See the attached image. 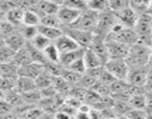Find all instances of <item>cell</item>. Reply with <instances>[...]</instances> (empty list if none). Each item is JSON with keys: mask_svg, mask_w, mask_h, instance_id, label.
<instances>
[{"mask_svg": "<svg viewBox=\"0 0 152 119\" xmlns=\"http://www.w3.org/2000/svg\"><path fill=\"white\" fill-rule=\"evenodd\" d=\"M70 119H76V117H71V118H70Z\"/></svg>", "mask_w": 152, "mask_h": 119, "instance_id": "obj_51", "label": "cell"}, {"mask_svg": "<svg viewBox=\"0 0 152 119\" xmlns=\"http://www.w3.org/2000/svg\"><path fill=\"white\" fill-rule=\"evenodd\" d=\"M68 69H70V70H72V71L77 73V74H80V75H84V74L87 73V68H86V64H84L83 57H82V58H80V60H77L76 62H74L71 65H69V67H68Z\"/></svg>", "mask_w": 152, "mask_h": 119, "instance_id": "obj_40", "label": "cell"}, {"mask_svg": "<svg viewBox=\"0 0 152 119\" xmlns=\"http://www.w3.org/2000/svg\"><path fill=\"white\" fill-rule=\"evenodd\" d=\"M0 119H20V117L18 114H15L14 112H10V113L0 115Z\"/></svg>", "mask_w": 152, "mask_h": 119, "instance_id": "obj_45", "label": "cell"}, {"mask_svg": "<svg viewBox=\"0 0 152 119\" xmlns=\"http://www.w3.org/2000/svg\"><path fill=\"white\" fill-rule=\"evenodd\" d=\"M107 49L109 54V60H126L129 52V46L121 44L113 39H106Z\"/></svg>", "mask_w": 152, "mask_h": 119, "instance_id": "obj_9", "label": "cell"}, {"mask_svg": "<svg viewBox=\"0 0 152 119\" xmlns=\"http://www.w3.org/2000/svg\"><path fill=\"white\" fill-rule=\"evenodd\" d=\"M61 4L78 12H84L88 10V1L84 0H66V1H61Z\"/></svg>", "mask_w": 152, "mask_h": 119, "instance_id": "obj_32", "label": "cell"}, {"mask_svg": "<svg viewBox=\"0 0 152 119\" xmlns=\"http://www.w3.org/2000/svg\"><path fill=\"white\" fill-rule=\"evenodd\" d=\"M115 80H116V79H115L106 68H103V70H102V73H101V75H100V77H99L97 81H100V82H102V83H104V84L110 86Z\"/></svg>", "mask_w": 152, "mask_h": 119, "instance_id": "obj_41", "label": "cell"}, {"mask_svg": "<svg viewBox=\"0 0 152 119\" xmlns=\"http://www.w3.org/2000/svg\"><path fill=\"white\" fill-rule=\"evenodd\" d=\"M97 19H99V13H95L90 10H87L84 12H82L80 14V17L77 18V20L70 26L77 30H82V31H88V32H93L96 29V24H97Z\"/></svg>", "mask_w": 152, "mask_h": 119, "instance_id": "obj_4", "label": "cell"}, {"mask_svg": "<svg viewBox=\"0 0 152 119\" xmlns=\"http://www.w3.org/2000/svg\"><path fill=\"white\" fill-rule=\"evenodd\" d=\"M116 17H118L119 23L127 29H134L137 25L138 18H139V15L132 10L131 6L127 7L126 10H124L122 12H120L119 14H116Z\"/></svg>", "mask_w": 152, "mask_h": 119, "instance_id": "obj_14", "label": "cell"}, {"mask_svg": "<svg viewBox=\"0 0 152 119\" xmlns=\"http://www.w3.org/2000/svg\"><path fill=\"white\" fill-rule=\"evenodd\" d=\"M52 87L55 88V90L57 92V94H62L64 96H69L71 89H72V86L69 84L63 77L61 76H57L55 77L53 80V83H52Z\"/></svg>", "mask_w": 152, "mask_h": 119, "instance_id": "obj_22", "label": "cell"}, {"mask_svg": "<svg viewBox=\"0 0 152 119\" xmlns=\"http://www.w3.org/2000/svg\"><path fill=\"white\" fill-rule=\"evenodd\" d=\"M5 40V45L8 46L11 50H13L14 52H18L19 50L24 49L26 46V40L25 38L19 33V31L17 30L14 33H12L11 36H8L7 38L4 39Z\"/></svg>", "mask_w": 152, "mask_h": 119, "instance_id": "obj_16", "label": "cell"}, {"mask_svg": "<svg viewBox=\"0 0 152 119\" xmlns=\"http://www.w3.org/2000/svg\"><path fill=\"white\" fill-rule=\"evenodd\" d=\"M95 83H96V80H95L93 76H90V75H88V74L86 73L84 75H82V77H81L80 82L76 84V87H80V88H82V89L89 90V89L93 88V86H94Z\"/></svg>", "mask_w": 152, "mask_h": 119, "instance_id": "obj_37", "label": "cell"}, {"mask_svg": "<svg viewBox=\"0 0 152 119\" xmlns=\"http://www.w3.org/2000/svg\"><path fill=\"white\" fill-rule=\"evenodd\" d=\"M88 10L95 12V13H103L107 10H109V1L107 0H91L88 1Z\"/></svg>", "mask_w": 152, "mask_h": 119, "instance_id": "obj_27", "label": "cell"}, {"mask_svg": "<svg viewBox=\"0 0 152 119\" xmlns=\"http://www.w3.org/2000/svg\"><path fill=\"white\" fill-rule=\"evenodd\" d=\"M19 33L25 38L26 42H31L37 35H38V27L34 26H26V25H21L18 27Z\"/></svg>", "mask_w": 152, "mask_h": 119, "instance_id": "obj_31", "label": "cell"}, {"mask_svg": "<svg viewBox=\"0 0 152 119\" xmlns=\"http://www.w3.org/2000/svg\"><path fill=\"white\" fill-rule=\"evenodd\" d=\"M27 43H30L34 49H37V50H39V51H44L52 42L50 40V39H48L46 37H44L43 35H40L39 32H38V35L31 40V42H27Z\"/></svg>", "mask_w": 152, "mask_h": 119, "instance_id": "obj_28", "label": "cell"}, {"mask_svg": "<svg viewBox=\"0 0 152 119\" xmlns=\"http://www.w3.org/2000/svg\"><path fill=\"white\" fill-rule=\"evenodd\" d=\"M17 30H18V27H15V26L12 25L11 23H8L6 19H4V20L0 23V35H1V37H2L4 39L7 38L8 36H11L12 33H14Z\"/></svg>", "mask_w": 152, "mask_h": 119, "instance_id": "obj_36", "label": "cell"}, {"mask_svg": "<svg viewBox=\"0 0 152 119\" xmlns=\"http://www.w3.org/2000/svg\"><path fill=\"white\" fill-rule=\"evenodd\" d=\"M44 57L46 60V62H51V63H59L61 60V54L58 51V49L56 48V45L53 43H51L44 51Z\"/></svg>", "mask_w": 152, "mask_h": 119, "instance_id": "obj_26", "label": "cell"}, {"mask_svg": "<svg viewBox=\"0 0 152 119\" xmlns=\"http://www.w3.org/2000/svg\"><path fill=\"white\" fill-rule=\"evenodd\" d=\"M151 54H152L151 46L135 43L129 48V52L126 58V62L129 68H145L148 64Z\"/></svg>", "mask_w": 152, "mask_h": 119, "instance_id": "obj_1", "label": "cell"}, {"mask_svg": "<svg viewBox=\"0 0 152 119\" xmlns=\"http://www.w3.org/2000/svg\"><path fill=\"white\" fill-rule=\"evenodd\" d=\"M44 71V65L39 64V63H30L23 68H19L18 70V76H23V77H27L31 80H36L42 73Z\"/></svg>", "mask_w": 152, "mask_h": 119, "instance_id": "obj_15", "label": "cell"}, {"mask_svg": "<svg viewBox=\"0 0 152 119\" xmlns=\"http://www.w3.org/2000/svg\"><path fill=\"white\" fill-rule=\"evenodd\" d=\"M147 68L152 69V54H151V57H150V61H148V64H147Z\"/></svg>", "mask_w": 152, "mask_h": 119, "instance_id": "obj_47", "label": "cell"}, {"mask_svg": "<svg viewBox=\"0 0 152 119\" xmlns=\"http://www.w3.org/2000/svg\"><path fill=\"white\" fill-rule=\"evenodd\" d=\"M34 89H37L34 80L23 77V76H18L17 82H15V90L19 94H25V93H28V92L34 90Z\"/></svg>", "mask_w": 152, "mask_h": 119, "instance_id": "obj_18", "label": "cell"}, {"mask_svg": "<svg viewBox=\"0 0 152 119\" xmlns=\"http://www.w3.org/2000/svg\"><path fill=\"white\" fill-rule=\"evenodd\" d=\"M128 119H147V112L146 111H140V109H134L131 108V111L126 114Z\"/></svg>", "mask_w": 152, "mask_h": 119, "instance_id": "obj_42", "label": "cell"}, {"mask_svg": "<svg viewBox=\"0 0 152 119\" xmlns=\"http://www.w3.org/2000/svg\"><path fill=\"white\" fill-rule=\"evenodd\" d=\"M38 32L40 35H43L44 37H46L48 39H50L52 43L59 37L63 35V31L61 29H56V27H49V26H43V25H39L38 26Z\"/></svg>", "mask_w": 152, "mask_h": 119, "instance_id": "obj_24", "label": "cell"}, {"mask_svg": "<svg viewBox=\"0 0 152 119\" xmlns=\"http://www.w3.org/2000/svg\"><path fill=\"white\" fill-rule=\"evenodd\" d=\"M15 52L13 50H11L8 46L4 45L0 48V64H7L11 63L14 58Z\"/></svg>", "mask_w": 152, "mask_h": 119, "instance_id": "obj_35", "label": "cell"}, {"mask_svg": "<svg viewBox=\"0 0 152 119\" xmlns=\"http://www.w3.org/2000/svg\"><path fill=\"white\" fill-rule=\"evenodd\" d=\"M131 86L144 87L147 81V67L145 68H129L126 80Z\"/></svg>", "mask_w": 152, "mask_h": 119, "instance_id": "obj_10", "label": "cell"}, {"mask_svg": "<svg viewBox=\"0 0 152 119\" xmlns=\"http://www.w3.org/2000/svg\"><path fill=\"white\" fill-rule=\"evenodd\" d=\"M12 63H14L18 68H23V67H25V65H27V64L32 63L31 57H30V54H28V51H27L26 46H25L24 49L19 50L18 52H15V55H14V58H13Z\"/></svg>", "mask_w": 152, "mask_h": 119, "instance_id": "obj_23", "label": "cell"}, {"mask_svg": "<svg viewBox=\"0 0 152 119\" xmlns=\"http://www.w3.org/2000/svg\"><path fill=\"white\" fill-rule=\"evenodd\" d=\"M119 23L118 17L115 13H113L112 11L107 10L103 13L99 14V19H97V24H96V29L94 31V35L100 36L102 38H107L109 36V33L112 32L113 27Z\"/></svg>", "mask_w": 152, "mask_h": 119, "instance_id": "obj_3", "label": "cell"}, {"mask_svg": "<svg viewBox=\"0 0 152 119\" xmlns=\"http://www.w3.org/2000/svg\"><path fill=\"white\" fill-rule=\"evenodd\" d=\"M146 112L152 114V93H146Z\"/></svg>", "mask_w": 152, "mask_h": 119, "instance_id": "obj_44", "label": "cell"}, {"mask_svg": "<svg viewBox=\"0 0 152 119\" xmlns=\"http://www.w3.org/2000/svg\"><path fill=\"white\" fill-rule=\"evenodd\" d=\"M83 61H84V64H86L87 70H91V69H95V68L104 67V64L102 63V61L90 49H86L84 55H83Z\"/></svg>", "mask_w": 152, "mask_h": 119, "instance_id": "obj_19", "label": "cell"}, {"mask_svg": "<svg viewBox=\"0 0 152 119\" xmlns=\"http://www.w3.org/2000/svg\"><path fill=\"white\" fill-rule=\"evenodd\" d=\"M114 111L115 113L118 114V117H122V115H126L129 111H131V106L127 101H120V100H115V104H114Z\"/></svg>", "mask_w": 152, "mask_h": 119, "instance_id": "obj_38", "label": "cell"}, {"mask_svg": "<svg viewBox=\"0 0 152 119\" xmlns=\"http://www.w3.org/2000/svg\"><path fill=\"white\" fill-rule=\"evenodd\" d=\"M61 77H63L69 84H71L74 87V86H76L80 82L82 75H80V74H77V73H75V71H72V70H70L68 68H63Z\"/></svg>", "mask_w": 152, "mask_h": 119, "instance_id": "obj_30", "label": "cell"}, {"mask_svg": "<svg viewBox=\"0 0 152 119\" xmlns=\"http://www.w3.org/2000/svg\"><path fill=\"white\" fill-rule=\"evenodd\" d=\"M91 90H94L96 94H99L100 96H107L110 95V88L108 84H104L100 81H96V83L93 86Z\"/></svg>", "mask_w": 152, "mask_h": 119, "instance_id": "obj_39", "label": "cell"}, {"mask_svg": "<svg viewBox=\"0 0 152 119\" xmlns=\"http://www.w3.org/2000/svg\"><path fill=\"white\" fill-rule=\"evenodd\" d=\"M129 7V1L127 0H112L109 1V11H112L115 14H119L124 10Z\"/></svg>", "mask_w": 152, "mask_h": 119, "instance_id": "obj_34", "label": "cell"}, {"mask_svg": "<svg viewBox=\"0 0 152 119\" xmlns=\"http://www.w3.org/2000/svg\"><path fill=\"white\" fill-rule=\"evenodd\" d=\"M53 44L56 45V48L58 49V51H59L61 55L66 54V52H70V51H74V50H77V49L81 48V46L77 45V43L72 38H70L65 33H63L62 36H59L53 42Z\"/></svg>", "mask_w": 152, "mask_h": 119, "instance_id": "obj_13", "label": "cell"}, {"mask_svg": "<svg viewBox=\"0 0 152 119\" xmlns=\"http://www.w3.org/2000/svg\"><path fill=\"white\" fill-rule=\"evenodd\" d=\"M40 25L49 26V27H56V29H61V30L63 27V25L61 24L57 14H55V15H43L40 18Z\"/></svg>", "mask_w": 152, "mask_h": 119, "instance_id": "obj_33", "label": "cell"}, {"mask_svg": "<svg viewBox=\"0 0 152 119\" xmlns=\"http://www.w3.org/2000/svg\"><path fill=\"white\" fill-rule=\"evenodd\" d=\"M62 31H63V33H65L70 38H72L77 43V45L83 48V49L89 48V45H90V43H91V40L94 38V33L93 32L77 30V29H74V27H70V26H63Z\"/></svg>", "mask_w": 152, "mask_h": 119, "instance_id": "obj_5", "label": "cell"}, {"mask_svg": "<svg viewBox=\"0 0 152 119\" xmlns=\"http://www.w3.org/2000/svg\"><path fill=\"white\" fill-rule=\"evenodd\" d=\"M104 68L116 79V80H127L129 67L126 62V60H108V62L104 64Z\"/></svg>", "mask_w": 152, "mask_h": 119, "instance_id": "obj_6", "label": "cell"}, {"mask_svg": "<svg viewBox=\"0 0 152 119\" xmlns=\"http://www.w3.org/2000/svg\"><path fill=\"white\" fill-rule=\"evenodd\" d=\"M106 39L116 40V42H119L121 44H125V45H127L129 48L132 45H134L135 43H138V36L135 33V30L134 29H127V27H124L118 33H114V35L108 36Z\"/></svg>", "mask_w": 152, "mask_h": 119, "instance_id": "obj_8", "label": "cell"}, {"mask_svg": "<svg viewBox=\"0 0 152 119\" xmlns=\"http://www.w3.org/2000/svg\"><path fill=\"white\" fill-rule=\"evenodd\" d=\"M84 51L86 49L83 48H80L77 50H74V51H70V52H66V54H63L61 55V60H59V64L64 68H68L69 65H71L74 62H76L77 60L82 58L83 55H84Z\"/></svg>", "mask_w": 152, "mask_h": 119, "instance_id": "obj_17", "label": "cell"}, {"mask_svg": "<svg viewBox=\"0 0 152 119\" xmlns=\"http://www.w3.org/2000/svg\"><path fill=\"white\" fill-rule=\"evenodd\" d=\"M144 88H145V92L146 93H152V79H147Z\"/></svg>", "mask_w": 152, "mask_h": 119, "instance_id": "obj_46", "label": "cell"}, {"mask_svg": "<svg viewBox=\"0 0 152 119\" xmlns=\"http://www.w3.org/2000/svg\"><path fill=\"white\" fill-rule=\"evenodd\" d=\"M10 112H13V107L5 99L0 100V115L6 114V113H10Z\"/></svg>", "mask_w": 152, "mask_h": 119, "instance_id": "obj_43", "label": "cell"}, {"mask_svg": "<svg viewBox=\"0 0 152 119\" xmlns=\"http://www.w3.org/2000/svg\"><path fill=\"white\" fill-rule=\"evenodd\" d=\"M53 80H55V76L50 75L49 73H46V71L44 70V71H43V73L34 80V82H36V87H37V89H39V90L45 89V88H49V87L52 86Z\"/></svg>", "mask_w": 152, "mask_h": 119, "instance_id": "obj_25", "label": "cell"}, {"mask_svg": "<svg viewBox=\"0 0 152 119\" xmlns=\"http://www.w3.org/2000/svg\"><path fill=\"white\" fill-rule=\"evenodd\" d=\"M87 49H90L101 61L103 64H106L109 60V54H108V49H107V43H106V39L100 37V36H96L94 35V38L89 45V48Z\"/></svg>", "mask_w": 152, "mask_h": 119, "instance_id": "obj_7", "label": "cell"}, {"mask_svg": "<svg viewBox=\"0 0 152 119\" xmlns=\"http://www.w3.org/2000/svg\"><path fill=\"white\" fill-rule=\"evenodd\" d=\"M23 18H24V11L19 7L5 13V19L12 25H14L15 27H19L23 25Z\"/></svg>", "mask_w": 152, "mask_h": 119, "instance_id": "obj_21", "label": "cell"}, {"mask_svg": "<svg viewBox=\"0 0 152 119\" xmlns=\"http://www.w3.org/2000/svg\"><path fill=\"white\" fill-rule=\"evenodd\" d=\"M110 119H119V117L118 118H110Z\"/></svg>", "mask_w": 152, "mask_h": 119, "instance_id": "obj_52", "label": "cell"}, {"mask_svg": "<svg viewBox=\"0 0 152 119\" xmlns=\"http://www.w3.org/2000/svg\"><path fill=\"white\" fill-rule=\"evenodd\" d=\"M4 45H5V40H4V38H0V48Z\"/></svg>", "mask_w": 152, "mask_h": 119, "instance_id": "obj_48", "label": "cell"}, {"mask_svg": "<svg viewBox=\"0 0 152 119\" xmlns=\"http://www.w3.org/2000/svg\"><path fill=\"white\" fill-rule=\"evenodd\" d=\"M40 14L36 10H28L24 11V18H23V25L26 26H34L38 27L40 25Z\"/></svg>", "mask_w": 152, "mask_h": 119, "instance_id": "obj_20", "label": "cell"}, {"mask_svg": "<svg viewBox=\"0 0 152 119\" xmlns=\"http://www.w3.org/2000/svg\"><path fill=\"white\" fill-rule=\"evenodd\" d=\"M81 13L82 12H78L76 10H72V8L61 4V8L57 13V17L63 26H71L77 20V18L80 17Z\"/></svg>", "mask_w": 152, "mask_h": 119, "instance_id": "obj_11", "label": "cell"}, {"mask_svg": "<svg viewBox=\"0 0 152 119\" xmlns=\"http://www.w3.org/2000/svg\"><path fill=\"white\" fill-rule=\"evenodd\" d=\"M147 119H152V114L151 113H147Z\"/></svg>", "mask_w": 152, "mask_h": 119, "instance_id": "obj_49", "label": "cell"}, {"mask_svg": "<svg viewBox=\"0 0 152 119\" xmlns=\"http://www.w3.org/2000/svg\"><path fill=\"white\" fill-rule=\"evenodd\" d=\"M128 104H129L131 108L140 109V111H146V93L145 94L133 95L128 100Z\"/></svg>", "mask_w": 152, "mask_h": 119, "instance_id": "obj_29", "label": "cell"}, {"mask_svg": "<svg viewBox=\"0 0 152 119\" xmlns=\"http://www.w3.org/2000/svg\"><path fill=\"white\" fill-rule=\"evenodd\" d=\"M119 119H128L126 115H122V117H119Z\"/></svg>", "mask_w": 152, "mask_h": 119, "instance_id": "obj_50", "label": "cell"}, {"mask_svg": "<svg viewBox=\"0 0 152 119\" xmlns=\"http://www.w3.org/2000/svg\"><path fill=\"white\" fill-rule=\"evenodd\" d=\"M134 30L138 36V43L152 48V14L147 12L139 15Z\"/></svg>", "mask_w": 152, "mask_h": 119, "instance_id": "obj_2", "label": "cell"}, {"mask_svg": "<svg viewBox=\"0 0 152 119\" xmlns=\"http://www.w3.org/2000/svg\"><path fill=\"white\" fill-rule=\"evenodd\" d=\"M59 8H61V2L42 0V1H37L36 7L33 10H36L40 14V17H43V15H55L58 13Z\"/></svg>", "mask_w": 152, "mask_h": 119, "instance_id": "obj_12", "label": "cell"}, {"mask_svg": "<svg viewBox=\"0 0 152 119\" xmlns=\"http://www.w3.org/2000/svg\"><path fill=\"white\" fill-rule=\"evenodd\" d=\"M0 12H1V11H0Z\"/></svg>", "mask_w": 152, "mask_h": 119, "instance_id": "obj_54", "label": "cell"}, {"mask_svg": "<svg viewBox=\"0 0 152 119\" xmlns=\"http://www.w3.org/2000/svg\"><path fill=\"white\" fill-rule=\"evenodd\" d=\"M20 119H26V118H20Z\"/></svg>", "mask_w": 152, "mask_h": 119, "instance_id": "obj_53", "label": "cell"}]
</instances>
